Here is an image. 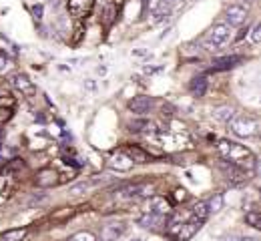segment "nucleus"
Returning <instances> with one entry per match:
<instances>
[{"mask_svg": "<svg viewBox=\"0 0 261 241\" xmlns=\"http://www.w3.org/2000/svg\"><path fill=\"white\" fill-rule=\"evenodd\" d=\"M205 203H207L209 213H213V215H215V213H219V211L223 209V195H221V193H215V195H213L209 201H205Z\"/></svg>", "mask_w": 261, "mask_h": 241, "instance_id": "23", "label": "nucleus"}, {"mask_svg": "<svg viewBox=\"0 0 261 241\" xmlns=\"http://www.w3.org/2000/svg\"><path fill=\"white\" fill-rule=\"evenodd\" d=\"M0 106L4 109H12L14 106V99L10 95H0Z\"/></svg>", "mask_w": 261, "mask_h": 241, "instance_id": "28", "label": "nucleus"}, {"mask_svg": "<svg viewBox=\"0 0 261 241\" xmlns=\"http://www.w3.org/2000/svg\"><path fill=\"white\" fill-rule=\"evenodd\" d=\"M219 169L223 171L225 179H227L229 183H233V185H241V183L247 181V171L241 169V167H237V165H233V163H229V161H221L219 163Z\"/></svg>", "mask_w": 261, "mask_h": 241, "instance_id": "8", "label": "nucleus"}, {"mask_svg": "<svg viewBox=\"0 0 261 241\" xmlns=\"http://www.w3.org/2000/svg\"><path fill=\"white\" fill-rule=\"evenodd\" d=\"M229 40H231V26H229L227 22H219V24H215V26L207 33V38H205L209 50H219L221 46L227 44Z\"/></svg>", "mask_w": 261, "mask_h": 241, "instance_id": "5", "label": "nucleus"}, {"mask_svg": "<svg viewBox=\"0 0 261 241\" xmlns=\"http://www.w3.org/2000/svg\"><path fill=\"white\" fill-rule=\"evenodd\" d=\"M34 183H36L38 187H42V189L55 187V185H59V183H61V179H59V171H57V169H53V167H44V169H40V171L36 173Z\"/></svg>", "mask_w": 261, "mask_h": 241, "instance_id": "10", "label": "nucleus"}, {"mask_svg": "<svg viewBox=\"0 0 261 241\" xmlns=\"http://www.w3.org/2000/svg\"><path fill=\"white\" fill-rule=\"evenodd\" d=\"M247 8L243 4H231L225 10V18H227L229 26H241L247 20Z\"/></svg>", "mask_w": 261, "mask_h": 241, "instance_id": "12", "label": "nucleus"}, {"mask_svg": "<svg viewBox=\"0 0 261 241\" xmlns=\"http://www.w3.org/2000/svg\"><path fill=\"white\" fill-rule=\"evenodd\" d=\"M227 125H229V131H231L233 135L243 137V139L257 137V135H259V127H261L257 119H253V117H243V115H235Z\"/></svg>", "mask_w": 261, "mask_h": 241, "instance_id": "3", "label": "nucleus"}, {"mask_svg": "<svg viewBox=\"0 0 261 241\" xmlns=\"http://www.w3.org/2000/svg\"><path fill=\"white\" fill-rule=\"evenodd\" d=\"M93 6H95V0H68L66 2L68 14L74 18H87L93 12Z\"/></svg>", "mask_w": 261, "mask_h": 241, "instance_id": "9", "label": "nucleus"}, {"mask_svg": "<svg viewBox=\"0 0 261 241\" xmlns=\"http://www.w3.org/2000/svg\"><path fill=\"white\" fill-rule=\"evenodd\" d=\"M145 211L161 215V217H169L173 213V205H171L169 199H165L163 195H149V199L145 203Z\"/></svg>", "mask_w": 261, "mask_h": 241, "instance_id": "7", "label": "nucleus"}, {"mask_svg": "<svg viewBox=\"0 0 261 241\" xmlns=\"http://www.w3.org/2000/svg\"><path fill=\"white\" fill-rule=\"evenodd\" d=\"M151 139L161 145L165 151H183V149H191V139L183 133H175V131H163L157 129L155 133H151Z\"/></svg>", "mask_w": 261, "mask_h": 241, "instance_id": "2", "label": "nucleus"}, {"mask_svg": "<svg viewBox=\"0 0 261 241\" xmlns=\"http://www.w3.org/2000/svg\"><path fill=\"white\" fill-rule=\"evenodd\" d=\"M245 223L247 225H251V227H255V229H259L261 227V215L257 209H251V211H247L245 213Z\"/></svg>", "mask_w": 261, "mask_h": 241, "instance_id": "24", "label": "nucleus"}, {"mask_svg": "<svg viewBox=\"0 0 261 241\" xmlns=\"http://www.w3.org/2000/svg\"><path fill=\"white\" fill-rule=\"evenodd\" d=\"M68 241H97V235L93 231H79V233H74Z\"/></svg>", "mask_w": 261, "mask_h": 241, "instance_id": "25", "label": "nucleus"}, {"mask_svg": "<svg viewBox=\"0 0 261 241\" xmlns=\"http://www.w3.org/2000/svg\"><path fill=\"white\" fill-rule=\"evenodd\" d=\"M133 159H130L129 155L125 153V149H117V151H113L111 155H109V159H107V167L109 169H113V171H119V173H127L133 169Z\"/></svg>", "mask_w": 261, "mask_h": 241, "instance_id": "6", "label": "nucleus"}, {"mask_svg": "<svg viewBox=\"0 0 261 241\" xmlns=\"http://www.w3.org/2000/svg\"><path fill=\"white\" fill-rule=\"evenodd\" d=\"M259 38H261V26L255 24L253 31H251V40H253V42H259Z\"/></svg>", "mask_w": 261, "mask_h": 241, "instance_id": "30", "label": "nucleus"}, {"mask_svg": "<svg viewBox=\"0 0 261 241\" xmlns=\"http://www.w3.org/2000/svg\"><path fill=\"white\" fill-rule=\"evenodd\" d=\"M27 229L24 227H18V229H8L4 233H0V241H22L27 237Z\"/></svg>", "mask_w": 261, "mask_h": 241, "instance_id": "21", "label": "nucleus"}, {"mask_svg": "<svg viewBox=\"0 0 261 241\" xmlns=\"http://www.w3.org/2000/svg\"><path fill=\"white\" fill-rule=\"evenodd\" d=\"M125 229H127L125 223H107L100 229V241H119Z\"/></svg>", "mask_w": 261, "mask_h": 241, "instance_id": "15", "label": "nucleus"}, {"mask_svg": "<svg viewBox=\"0 0 261 241\" xmlns=\"http://www.w3.org/2000/svg\"><path fill=\"white\" fill-rule=\"evenodd\" d=\"M217 153L223 161H229L241 169H253L255 167V155L245 147V145H239L235 141H227V139H221L217 143Z\"/></svg>", "mask_w": 261, "mask_h": 241, "instance_id": "1", "label": "nucleus"}, {"mask_svg": "<svg viewBox=\"0 0 261 241\" xmlns=\"http://www.w3.org/2000/svg\"><path fill=\"white\" fill-rule=\"evenodd\" d=\"M239 63H243V57H237V55H231V57H221V59H215L211 65V70H229L233 67H237Z\"/></svg>", "mask_w": 261, "mask_h": 241, "instance_id": "16", "label": "nucleus"}, {"mask_svg": "<svg viewBox=\"0 0 261 241\" xmlns=\"http://www.w3.org/2000/svg\"><path fill=\"white\" fill-rule=\"evenodd\" d=\"M10 69H12V61H10L4 52H0V76H2V74H6Z\"/></svg>", "mask_w": 261, "mask_h": 241, "instance_id": "26", "label": "nucleus"}, {"mask_svg": "<svg viewBox=\"0 0 261 241\" xmlns=\"http://www.w3.org/2000/svg\"><path fill=\"white\" fill-rule=\"evenodd\" d=\"M173 199H175L177 203H183V201L189 199V193H187L185 189H175V191H173Z\"/></svg>", "mask_w": 261, "mask_h": 241, "instance_id": "27", "label": "nucleus"}, {"mask_svg": "<svg viewBox=\"0 0 261 241\" xmlns=\"http://www.w3.org/2000/svg\"><path fill=\"white\" fill-rule=\"evenodd\" d=\"M153 106H155V99H153V97H145V95L135 97L133 101H129V111L135 113V115H139V117L147 115Z\"/></svg>", "mask_w": 261, "mask_h": 241, "instance_id": "13", "label": "nucleus"}, {"mask_svg": "<svg viewBox=\"0 0 261 241\" xmlns=\"http://www.w3.org/2000/svg\"><path fill=\"white\" fill-rule=\"evenodd\" d=\"M10 83H12V87L18 89L22 95H34V93H36L33 81H31L27 74H22V72H14V74L10 76Z\"/></svg>", "mask_w": 261, "mask_h": 241, "instance_id": "14", "label": "nucleus"}, {"mask_svg": "<svg viewBox=\"0 0 261 241\" xmlns=\"http://www.w3.org/2000/svg\"><path fill=\"white\" fill-rule=\"evenodd\" d=\"M237 113H235V109L233 106H229V104H223V106H217L215 111H213V117L217 119V121H221V123H225L227 125L229 121L235 117Z\"/></svg>", "mask_w": 261, "mask_h": 241, "instance_id": "19", "label": "nucleus"}, {"mask_svg": "<svg viewBox=\"0 0 261 241\" xmlns=\"http://www.w3.org/2000/svg\"><path fill=\"white\" fill-rule=\"evenodd\" d=\"M163 221H167V217H161V215H155V213H147L139 217V225L141 227H147V229H155L159 225H163Z\"/></svg>", "mask_w": 261, "mask_h": 241, "instance_id": "18", "label": "nucleus"}, {"mask_svg": "<svg viewBox=\"0 0 261 241\" xmlns=\"http://www.w3.org/2000/svg\"><path fill=\"white\" fill-rule=\"evenodd\" d=\"M207 85H209V81H207L205 76H195V78L191 81L189 89H191V93H193L195 97H203V95L207 93Z\"/></svg>", "mask_w": 261, "mask_h": 241, "instance_id": "20", "label": "nucleus"}, {"mask_svg": "<svg viewBox=\"0 0 261 241\" xmlns=\"http://www.w3.org/2000/svg\"><path fill=\"white\" fill-rule=\"evenodd\" d=\"M191 215H193L195 219H201V221H205V219L209 217V209H207V203H205V201H197L195 205L191 207Z\"/></svg>", "mask_w": 261, "mask_h": 241, "instance_id": "22", "label": "nucleus"}, {"mask_svg": "<svg viewBox=\"0 0 261 241\" xmlns=\"http://www.w3.org/2000/svg\"><path fill=\"white\" fill-rule=\"evenodd\" d=\"M201 219H191V221H185V223H181L177 229H175V235H177V241H189L193 235L199 233V229H201Z\"/></svg>", "mask_w": 261, "mask_h": 241, "instance_id": "11", "label": "nucleus"}, {"mask_svg": "<svg viewBox=\"0 0 261 241\" xmlns=\"http://www.w3.org/2000/svg\"><path fill=\"white\" fill-rule=\"evenodd\" d=\"M125 153L133 159V163H139V165H143V163H149V161H151V155H149L145 149L137 147V145H129V147H125Z\"/></svg>", "mask_w": 261, "mask_h": 241, "instance_id": "17", "label": "nucleus"}, {"mask_svg": "<svg viewBox=\"0 0 261 241\" xmlns=\"http://www.w3.org/2000/svg\"><path fill=\"white\" fill-rule=\"evenodd\" d=\"M219 241H257L253 239V237H239V235H231V237H223V239Z\"/></svg>", "mask_w": 261, "mask_h": 241, "instance_id": "31", "label": "nucleus"}, {"mask_svg": "<svg viewBox=\"0 0 261 241\" xmlns=\"http://www.w3.org/2000/svg\"><path fill=\"white\" fill-rule=\"evenodd\" d=\"M10 115H12V109H4V106H0V123H2V121H8Z\"/></svg>", "mask_w": 261, "mask_h": 241, "instance_id": "29", "label": "nucleus"}, {"mask_svg": "<svg viewBox=\"0 0 261 241\" xmlns=\"http://www.w3.org/2000/svg\"><path fill=\"white\" fill-rule=\"evenodd\" d=\"M151 189H153L151 183H133V185H125V187L117 189L115 199H119V201H137V199L149 197V195H151Z\"/></svg>", "mask_w": 261, "mask_h": 241, "instance_id": "4", "label": "nucleus"}]
</instances>
